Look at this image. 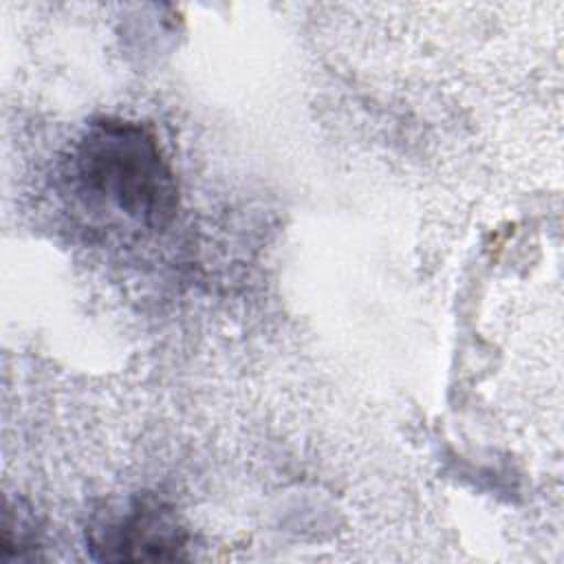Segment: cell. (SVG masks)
<instances>
[{"label":"cell","mask_w":564,"mask_h":564,"mask_svg":"<svg viewBox=\"0 0 564 564\" xmlns=\"http://www.w3.org/2000/svg\"><path fill=\"white\" fill-rule=\"evenodd\" d=\"M73 167L88 192L148 229H161L176 216V176L156 137L137 121H90L75 145Z\"/></svg>","instance_id":"cell-1"},{"label":"cell","mask_w":564,"mask_h":564,"mask_svg":"<svg viewBox=\"0 0 564 564\" xmlns=\"http://www.w3.org/2000/svg\"><path fill=\"white\" fill-rule=\"evenodd\" d=\"M86 542L99 562H174L185 557L187 533L172 507L139 494L121 509L97 513Z\"/></svg>","instance_id":"cell-2"},{"label":"cell","mask_w":564,"mask_h":564,"mask_svg":"<svg viewBox=\"0 0 564 564\" xmlns=\"http://www.w3.org/2000/svg\"><path fill=\"white\" fill-rule=\"evenodd\" d=\"M37 540L31 522L22 516V511L7 509L2 524V557L4 560H35Z\"/></svg>","instance_id":"cell-3"}]
</instances>
